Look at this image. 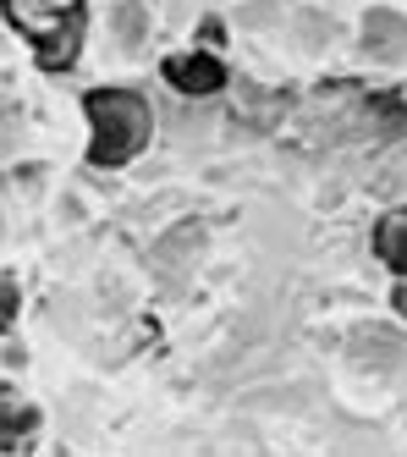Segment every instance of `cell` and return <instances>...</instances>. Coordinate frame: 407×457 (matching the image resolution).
Returning a JSON list of instances; mask_svg holds the SVG:
<instances>
[{
	"instance_id": "1",
	"label": "cell",
	"mask_w": 407,
	"mask_h": 457,
	"mask_svg": "<svg viewBox=\"0 0 407 457\" xmlns=\"http://www.w3.org/2000/svg\"><path fill=\"white\" fill-rule=\"evenodd\" d=\"M83 111L94 127V144H88L94 166H127L154 138V111L132 88H94V94H83Z\"/></svg>"
},
{
	"instance_id": "2",
	"label": "cell",
	"mask_w": 407,
	"mask_h": 457,
	"mask_svg": "<svg viewBox=\"0 0 407 457\" xmlns=\"http://www.w3.org/2000/svg\"><path fill=\"white\" fill-rule=\"evenodd\" d=\"M0 6H6L17 34L33 39V61H39L45 72H66L78 61L83 34H88V6L83 0H72V6H61V12H45L39 0H0Z\"/></svg>"
},
{
	"instance_id": "3",
	"label": "cell",
	"mask_w": 407,
	"mask_h": 457,
	"mask_svg": "<svg viewBox=\"0 0 407 457\" xmlns=\"http://www.w3.org/2000/svg\"><path fill=\"white\" fill-rule=\"evenodd\" d=\"M165 83H171L177 94H215L220 83H226V67L215 55H204V50H193V55H165Z\"/></svg>"
},
{
	"instance_id": "4",
	"label": "cell",
	"mask_w": 407,
	"mask_h": 457,
	"mask_svg": "<svg viewBox=\"0 0 407 457\" xmlns=\"http://www.w3.org/2000/svg\"><path fill=\"white\" fill-rule=\"evenodd\" d=\"M33 430H39V408L17 386H0V452H22Z\"/></svg>"
},
{
	"instance_id": "5",
	"label": "cell",
	"mask_w": 407,
	"mask_h": 457,
	"mask_svg": "<svg viewBox=\"0 0 407 457\" xmlns=\"http://www.w3.org/2000/svg\"><path fill=\"white\" fill-rule=\"evenodd\" d=\"M375 253H380V265H391V270L407 276V204L391 210V215H380V226H375Z\"/></svg>"
},
{
	"instance_id": "6",
	"label": "cell",
	"mask_w": 407,
	"mask_h": 457,
	"mask_svg": "<svg viewBox=\"0 0 407 457\" xmlns=\"http://www.w3.org/2000/svg\"><path fill=\"white\" fill-rule=\"evenodd\" d=\"M363 34H369V50H375V55H402L407 50V22L391 17V12H375L363 22Z\"/></svg>"
},
{
	"instance_id": "7",
	"label": "cell",
	"mask_w": 407,
	"mask_h": 457,
	"mask_svg": "<svg viewBox=\"0 0 407 457\" xmlns=\"http://www.w3.org/2000/svg\"><path fill=\"white\" fill-rule=\"evenodd\" d=\"M12 320H17V281L6 276L0 281V331H12Z\"/></svg>"
},
{
	"instance_id": "8",
	"label": "cell",
	"mask_w": 407,
	"mask_h": 457,
	"mask_svg": "<svg viewBox=\"0 0 407 457\" xmlns=\"http://www.w3.org/2000/svg\"><path fill=\"white\" fill-rule=\"evenodd\" d=\"M391 309H396V314H407V276H402V281H396V292H391Z\"/></svg>"
}]
</instances>
